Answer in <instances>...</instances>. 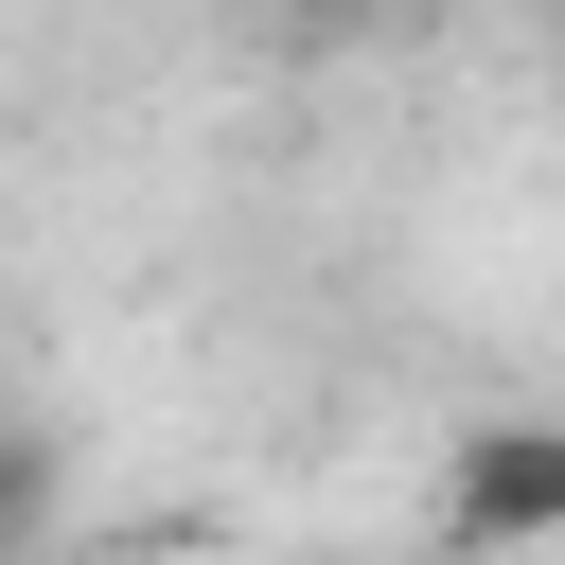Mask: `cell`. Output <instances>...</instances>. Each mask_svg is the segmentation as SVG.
Returning a JSON list of instances; mask_svg holds the SVG:
<instances>
[{"mask_svg":"<svg viewBox=\"0 0 565 565\" xmlns=\"http://www.w3.org/2000/svg\"><path fill=\"white\" fill-rule=\"evenodd\" d=\"M441 547H459V565L565 547V424H547V406H477V424L441 441Z\"/></svg>","mask_w":565,"mask_h":565,"instance_id":"cell-1","label":"cell"},{"mask_svg":"<svg viewBox=\"0 0 565 565\" xmlns=\"http://www.w3.org/2000/svg\"><path fill=\"white\" fill-rule=\"evenodd\" d=\"M318 18H388V0H318Z\"/></svg>","mask_w":565,"mask_h":565,"instance_id":"cell-2","label":"cell"},{"mask_svg":"<svg viewBox=\"0 0 565 565\" xmlns=\"http://www.w3.org/2000/svg\"><path fill=\"white\" fill-rule=\"evenodd\" d=\"M547 35H565V0H547Z\"/></svg>","mask_w":565,"mask_h":565,"instance_id":"cell-3","label":"cell"},{"mask_svg":"<svg viewBox=\"0 0 565 565\" xmlns=\"http://www.w3.org/2000/svg\"><path fill=\"white\" fill-rule=\"evenodd\" d=\"M0 565H18V530H0Z\"/></svg>","mask_w":565,"mask_h":565,"instance_id":"cell-4","label":"cell"}]
</instances>
